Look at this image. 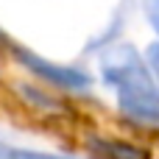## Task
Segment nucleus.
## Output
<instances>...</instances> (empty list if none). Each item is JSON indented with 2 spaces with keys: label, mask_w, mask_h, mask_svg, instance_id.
<instances>
[{
  "label": "nucleus",
  "mask_w": 159,
  "mask_h": 159,
  "mask_svg": "<svg viewBox=\"0 0 159 159\" xmlns=\"http://www.w3.org/2000/svg\"><path fill=\"white\" fill-rule=\"evenodd\" d=\"M14 56H17V61H20L25 70H31L39 81H45V84H50V87H56V89L84 92V89L92 87L89 73H84V70H78V67L56 64V61L42 59L39 53H34V50H28V48H14Z\"/></svg>",
  "instance_id": "obj_2"
},
{
  "label": "nucleus",
  "mask_w": 159,
  "mask_h": 159,
  "mask_svg": "<svg viewBox=\"0 0 159 159\" xmlns=\"http://www.w3.org/2000/svg\"><path fill=\"white\" fill-rule=\"evenodd\" d=\"M17 92L22 95V98H28L34 106H39V109H45V112H59L61 106L56 103V101H50L48 95H42L39 89H34V87H17Z\"/></svg>",
  "instance_id": "obj_5"
},
{
  "label": "nucleus",
  "mask_w": 159,
  "mask_h": 159,
  "mask_svg": "<svg viewBox=\"0 0 159 159\" xmlns=\"http://www.w3.org/2000/svg\"><path fill=\"white\" fill-rule=\"evenodd\" d=\"M98 73L115 92L117 109L126 120L145 129H159V87L145 64V56L134 45H109L98 59Z\"/></svg>",
  "instance_id": "obj_1"
},
{
  "label": "nucleus",
  "mask_w": 159,
  "mask_h": 159,
  "mask_svg": "<svg viewBox=\"0 0 159 159\" xmlns=\"http://www.w3.org/2000/svg\"><path fill=\"white\" fill-rule=\"evenodd\" d=\"M0 42H6V34H3V31H0Z\"/></svg>",
  "instance_id": "obj_8"
},
{
  "label": "nucleus",
  "mask_w": 159,
  "mask_h": 159,
  "mask_svg": "<svg viewBox=\"0 0 159 159\" xmlns=\"http://www.w3.org/2000/svg\"><path fill=\"white\" fill-rule=\"evenodd\" d=\"M143 56H145V64H148V70H151V75H154V81L159 87V42H151Z\"/></svg>",
  "instance_id": "obj_6"
},
{
  "label": "nucleus",
  "mask_w": 159,
  "mask_h": 159,
  "mask_svg": "<svg viewBox=\"0 0 159 159\" xmlns=\"http://www.w3.org/2000/svg\"><path fill=\"white\" fill-rule=\"evenodd\" d=\"M0 159H70V157L45 154V151H31V148H8V145H0Z\"/></svg>",
  "instance_id": "obj_4"
},
{
  "label": "nucleus",
  "mask_w": 159,
  "mask_h": 159,
  "mask_svg": "<svg viewBox=\"0 0 159 159\" xmlns=\"http://www.w3.org/2000/svg\"><path fill=\"white\" fill-rule=\"evenodd\" d=\"M143 11H145V20L154 28L157 42H159V0H143Z\"/></svg>",
  "instance_id": "obj_7"
},
{
  "label": "nucleus",
  "mask_w": 159,
  "mask_h": 159,
  "mask_svg": "<svg viewBox=\"0 0 159 159\" xmlns=\"http://www.w3.org/2000/svg\"><path fill=\"white\" fill-rule=\"evenodd\" d=\"M89 151L101 159H151V154L143 145L126 143V140H112V137H89L87 140Z\"/></svg>",
  "instance_id": "obj_3"
}]
</instances>
